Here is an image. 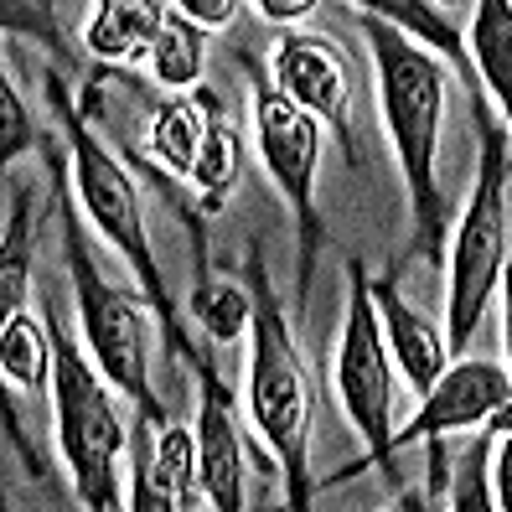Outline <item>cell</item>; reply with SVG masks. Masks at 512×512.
Returning <instances> with one entry per match:
<instances>
[{
  "mask_svg": "<svg viewBox=\"0 0 512 512\" xmlns=\"http://www.w3.org/2000/svg\"><path fill=\"white\" fill-rule=\"evenodd\" d=\"M171 6L166 0H99L83 26V42L99 63H135L161 37Z\"/></svg>",
  "mask_w": 512,
  "mask_h": 512,
  "instance_id": "cell-16",
  "label": "cell"
},
{
  "mask_svg": "<svg viewBox=\"0 0 512 512\" xmlns=\"http://www.w3.org/2000/svg\"><path fill=\"white\" fill-rule=\"evenodd\" d=\"M0 161H16V156H26V145L37 140V130H32V114H26V104L16 99V83L11 78H0Z\"/></svg>",
  "mask_w": 512,
  "mask_h": 512,
  "instance_id": "cell-23",
  "label": "cell"
},
{
  "mask_svg": "<svg viewBox=\"0 0 512 512\" xmlns=\"http://www.w3.org/2000/svg\"><path fill=\"white\" fill-rule=\"evenodd\" d=\"M166 6H171V0H166Z\"/></svg>",
  "mask_w": 512,
  "mask_h": 512,
  "instance_id": "cell-28",
  "label": "cell"
},
{
  "mask_svg": "<svg viewBox=\"0 0 512 512\" xmlns=\"http://www.w3.org/2000/svg\"><path fill=\"white\" fill-rule=\"evenodd\" d=\"M471 114H476V182L466 197V213L450 238V280H445V342L450 357H466L471 337L481 331L492 295L507 275V171H512V135L507 125L487 114L481 88H471Z\"/></svg>",
  "mask_w": 512,
  "mask_h": 512,
  "instance_id": "cell-4",
  "label": "cell"
},
{
  "mask_svg": "<svg viewBox=\"0 0 512 512\" xmlns=\"http://www.w3.org/2000/svg\"><path fill=\"white\" fill-rule=\"evenodd\" d=\"M0 373L21 394L52 388V326L26 316V306L0 316Z\"/></svg>",
  "mask_w": 512,
  "mask_h": 512,
  "instance_id": "cell-18",
  "label": "cell"
},
{
  "mask_svg": "<svg viewBox=\"0 0 512 512\" xmlns=\"http://www.w3.org/2000/svg\"><path fill=\"white\" fill-rule=\"evenodd\" d=\"M26 280H32V218H26V197L6 218V259H0V316L21 311Z\"/></svg>",
  "mask_w": 512,
  "mask_h": 512,
  "instance_id": "cell-22",
  "label": "cell"
},
{
  "mask_svg": "<svg viewBox=\"0 0 512 512\" xmlns=\"http://www.w3.org/2000/svg\"><path fill=\"white\" fill-rule=\"evenodd\" d=\"M347 6H357V16H378L388 26H399L404 37H414L419 47H430L440 63L456 68L466 88H481L476 68H471V47H466L461 26L450 21V11L440 0H347Z\"/></svg>",
  "mask_w": 512,
  "mask_h": 512,
  "instance_id": "cell-15",
  "label": "cell"
},
{
  "mask_svg": "<svg viewBox=\"0 0 512 512\" xmlns=\"http://www.w3.org/2000/svg\"><path fill=\"white\" fill-rule=\"evenodd\" d=\"M254 145L264 176L275 182L280 202L290 207L295 223V290H306L316 275V249H321V207H316V171H321V119L300 109L275 78H254Z\"/></svg>",
  "mask_w": 512,
  "mask_h": 512,
  "instance_id": "cell-8",
  "label": "cell"
},
{
  "mask_svg": "<svg viewBox=\"0 0 512 512\" xmlns=\"http://www.w3.org/2000/svg\"><path fill=\"white\" fill-rule=\"evenodd\" d=\"M497 450H492V507L512 512V425L492 435Z\"/></svg>",
  "mask_w": 512,
  "mask_h": 512,
  "instance_id": "cell-25",
  "label": "cell"
},
{
  "mask_svg": "<svg viewBox=\"0 0 512 512\" xmlns=\"http://www.w3.org/2000/svg\"><path fill=\"white\" fill-rule=\"evenodd\" d=\"M363 37L378 73V109L383 135L394 140L404 197H409V254L404 259H435L445 238V192H440V125H445V63L404 37L399 26L363 16Z\"/></svg>",
  "mask_w": 512,
  "mask_h": 512,
  "instance_id": "cell-1",
  "label": "cell"
},
{
  "mask_svg": "<svg viewBox=\"0 0 512 512\" xmlns=\"http://www.w3.org/2000/svg\"><path fill=\"white\" fill-rule=\"evenodd\" d=\"M512 399V373L481 357H450L440 383L419 399V414L404 430H394V450L419 445V440H445L456 430H481L487 419Z\"/></svg>",
  "mask_w": 512,
  "mask_h": 512,
  "instance_id": "cell-10",
  "label": "cell"
},
{
  "mask_svg": "<svg viewBox=\"0 0 512 512\" xmlns=\"http://www.w3.org/2000/svg\"><path fill=\"white\" fill-rule=\"evenodd\" d=\"M202 497V476H197V435L187 425H156V450L150 461L135 471V497L130 507L145 512H176L192 507Z\"/></svg>",
  "mask_w": 512,
  "mask_h": 512,
  "instance_id": "cell-13",
  "label": "cell"
},
{
  "mask_svg": "<svg viewBox=\"0 0 512 512\" xmlns=\"http://www.w3.org/2000/svg\"><path fill=\"white\" fill-rule=\"evenodd\" d=\"M466 47H471L476 83L497 99L512 135V0H476Z\"/></svg>",
  "mask_w": 512,
  "mask_h": 512,
  "instance_id": "cell-17",
  "label": "cell"
},
{
  "mask_svg": "<svg viewBox=\"0 0 512 512\" xmlns=\"http://www.w3.org/2000/svg\"><path fill=\"white\" fill-rule=\"evenodd\" d=\"M223 114L218 94L213 88H187V94H171L161 109H156V125H150V161H161L171 176H182V182H192V166L202 156V140L207 130H213V119Z\"/></svg>",
  "mask_w": 512,
  "mask_h": 512,
  "instance_id": "cell-14",
  "label": "cell"
},
{
  "mask_svg": "<svg viewBox=\"0 0 512 512\" xmlns=\"http://www.w3.org/2000/svg\"><path fill=\"white\" fill-rule=\"evenodd\" d=\"M52 326V430L57 456L68 466V481L88 512H114L130 497L119 492V456H125V419L109 399V378L99 373L94 352L78 347L73 331H63L57 306H47Z\"/></svg>",
  "mask_w": 512,
  "mask_h": 512,
  "instance_id": "cell-6",
  "label": "cell"
},
{
  "mask_svg": "<svg viewBox=\"0 0 512 512\" xmlns=\"http://www.w3.org/2000/svg\"><path fill=\"white\" fill-rule=\"evenodd\" d=\"M337 399L347 425L357 430L368 450V466L388 476V487L404 497V481L394 466V352H388L373 275L363 259L347 264V316H342V342H337Z\"/></svg>",
  "mask_w": 512,
  "mask_h": 512,
  "instance_id": "cell-7",
  "label": "cell"
},
{
  "mask_svg": "<svg viewBox=\"0 0 512 512\" xmlns=\"http://www.w3.org/2000/svg\"><path fill=\"white\" fill-rule=\"evenodd\" d=\"M52 187H57V223H63V254H68V285L78 300V326H83V347L94 352L99 373L119 388L125 399L140 404V414L150 425H166V409L156 399V383H150V311L145 295L119 290L94 249H88V233H83V207L68 192V176L63 166L52 161Z\"/></svg>",
  "mask_w": 512,
  "mask_h": 512,
  "instance_id": "cell-5",
  "label": "cell"
},
{
  "mask_svg": "<svg viewBox=\"0 0 512 512\" xmlns=\"http://www.w3.org/2000/svg\"><path fill=\"white\" fill-rule=\"evenodd\" d=\"M192 311H197L202 331L213 342H249L254 295L233 290V285H213V280H207V259H202V280H197V295H192Z\"/></svg>",
  "mask_w": 512,
  "mask_h": 512,
  "instance_id": "cell-21",
  "label": "cell"
},
{
  "mask_svg": "<svg viewBox=\"0 0 512 512\" xmlns=\"http://www.w3.org/2000/svg\"><path fill=\"white\" fill-rule=\"evenodd\" d=\"M145 68H150V78H156L166 94H187V88L202 83V68H207V32L197 21L171 11L166 26H161V37L150 42V52H145Z\"/></svg>",
  "mask_w": 512,
  "mask_h": 512,
  "instance_id": "cell-19",
  "label": "cell"
},
{
  "mask_svg": "<svg viewBox=\"0 0 512 512\" xmlns=\"http://www.w3.org/2000/svg\"><path fill=\"white\" fill-rule=\"evenodd\" d=\"M52 109L63 119V135H68V171H73V197L83 207V218L99 228V238L130 264V275L140 280L145 306L156 311L161 331H166V352L171 357H197V347L187 342L182 316H176V300L166 290V275L156 264V249H150V228H145V207H140V187L130 182V171L119 166V156L94 135L88 114L68 99V88L52 78Z\"/></svg>",
  "mask_w": 512,
  "mask_h": 512,
  "instance_id": "cell-2",
  "label": "cell"
},
{
  "mask_svg": "<svg viewBox=\"0 0 512 512\" xmlns=\"http://www.w3.org/2000/svg\"><path fill=\"white\" fill-rule=\"evenodd\" d=\"M497 295H502V342H507V373H512V264H507Z\"/></svg>",
  "mask_w": 512,
  "mask_h": 512,
  "instance_id": "cell-27",
  "label": "cell"
},
{
  "mask_svg": "<svg viewBox=\"0 0 512 512\" xmlns=\"http://www.w3.org/2000/svg\"><path fill=\"white\" fill-rule=\"evenodd\" d=\"M316 6H321V0H254V11H259L264 21H280V26L306 21Z\"/></svg>",
  "mask_w": 512,
  "mask_h": 512,
  "instance_id": "cell-26",
  "label": "cell"
},
{
  "mask_svg": "<svg viewBox=\"0 0 512 512\" xmlns=\"http://www.w3.org/2000/svg\"><path fill=\"white\" fill-rule=\"evenodd\" d=\"M373 300H378V321H383V337L388 352H394V368L404 373V383L414 388L419 399L440 383V373L450 368V342H445V326L430 321L425 311H414L409 300L399 295L394 280H373Z\"/></svg>",
  "mask_w": 512,
  "mask_h": 512,
  "instance_id": "cell-12",
  "label": "cell"
},
{
  "mask_svg": "<svg viewBox=\"0 0 512 512\" xmlns=\"http://www.w3.org/2000/svg\"><path fill=\"white\" fill-rule=\"evenodd\" d=\"M171 11L187 16V21H197L202 32H218V26H233L238 0H171Z\"/></svg>",
  "mask_w": 512,
  "mask_h": 512,
  "instance_id": "cell-24",
  "label": "cell"
},
{
  "mask_svg": "<svg viewBox=\"0 0 512 512\" xmlns=\"http://www.w3.org/2000/svg\"><path fill=\"white\" fill-rule=\"evenodd\" d=\"M269 78H275L285 94L316 114L321 125L347 130V104H352V83H347V57L316 32H285L269 57Z\"/></svg>",
  "mask_w": 512,
  "mask_h": 512,
  "instance_id": "cell-11",
  "label": "cell"
},
{
  "mask_svg": "<svg viewBox=\"0 0 512 512\" xmlns=\"http://www.w3.org/2000/svg\"><path fill=\"white\" fill-rule=\"evenodd\" d=\"M197 373V476H202V502L213 512H244V435H238V414H233V388L223 373L197 352L192 357Z\"/></svg>",
  "mask_w": 512,
  "mask_h": 512,
  "instance_id": "cell-9",
  "label": "cell"
},
{
  "mask_svg": "<svg viewBox=\"0 0 512 512\" xmlns=\"http://www.w3.org/2000/svg\"><path fill=\"white\" fill-rule=\"evenodd\" d=\"M238 171H244V140H238V130L228 125V114H218L207 140H202V156L192 166V187H197L202 213H223V202L238 187Z\"/></svg>",
  "mask_w": 512,
  "mask_h": 512,
  "instance_id": "cell-20",
  "label": "cell"
},
{
  "mask_svg": "<svg viewBox=\"0 0 512 512\" xmlns=\"http://www.w3.org/2000/svg\"><path fill=\"white\" fill-rule=\"evenodd\" d=\"M249 295H254V321H249V419L254 435L269 445L275 471L285 481V507L306 512L311 507V383L306 363L295 352L290 316L269 285L264 264H249Z\"/></svg>",
  "mask_w": 512,
  "mask_h": 512,
  "instance_id": "cell-3",
  "label": "cell"
}]
</instances>
